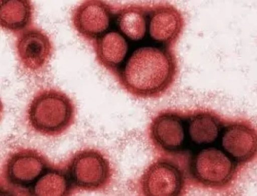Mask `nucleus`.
Masks as SVG:
<instances>
[{"instance_id": "ddd939ff", "label": "nucleus", "mask_w": 257, "mask_h": 196, "mask_svg": "<svg viewBox=\"0 0 257 196\" xmlns=\"http://www.w3.org/2000/svg\"><path fill=\"white\" fill-rule=\"evenodd\" d=\"M96 61L116 77L127 59L130 46L118 30H109L92 43Z\"/></svg>"}, {"instance_id": "0eeeda50", "label": "nucleus", "mask_w": 257, "mask_h": 196, "mask_svg": "<svg viewBox=\"0 0 257 196\" xmlns=\"http://www.w3.org/2000/svg\"><path fill=\"white\" fill-rule=\"evenodd\" d=\"M51 165L41 152L33 148H20L5 160L2 178L11 188L30 189Z\"/></svg>"}, {"instance_id": "6e6552de", "label": "nucleus", "mask_w": 257, "mask_h": 196, "mask_svg": "<svg viewBox=\"0 0 257 196\" xmlns=\"http://www.w3.org/2000/svg\"><path fill=\"white\" fill-rule=\"evenodd\" d=\"M217 146L243 169L256 158L257 133L254 125L245 118L227 119Z\"/></svg>"}, {"instance_id": "9b49d317", "label": "nucleus", "mask_w": 257, "mask_h": 196, "mask_svg": "<svg viewBox=\"0 0 257 196\" xmlns=\"http://www.w3.org/2000/svg\"><path fill=\"white\" fill-rule=\"evenodd\" d=\"M115 13V8L106 2L84 1L72 11V25L79 36L92 44L109 31Z\"/></svg>"}, {"instance_id": "dca6fc26", "label": "nucleus", "mask_w": 257, "mask_h": 196, "mask_svg": "<svg viewBox=\"0 0 257 196\" xmlns=\"http://www.w3.org/2000/svg\"><path fill=\"white\" fill-rule=\"evenodd\" d=\"M34 195H69L74 189L63 166L51 165L30 189Z\"/></svg>"}, {"instance_id": "1a4fd4ad", "label": "nucleus", "mask_w": 257, "mask_h": 196, "mask_svg": "<svg viewBox=\"0 0 257 196\" xmlns=\"http://www.w3.org/2000/svg\"><path fill=\"white\" fill-rule=\"evenodd\" d=\"M185 19L182 12L168 3L148 4V33L156 45L173 49L183 33Z\"/></svg>"}, {"instance_id": "39448f33", "label": "nucleus", "mask_w": 257, "mask_h": 196, "mask_svg": "<svg viewBox=\"0 0 257 196\" xmlns=\"http://www.w3.org/2000/svg\"><path fill=\"white\" fill-rule=\"evenodd\" d=\"M186 157L159 156L147 166L139 179L143 195H184L189 182Z\"/></svg>"}, {"instance_id": "f8f14e48", "label": "nucleus", "mask_w": 257, "mask_h": 196, "mask_svg": "<svg viewBox=\"0 0 257 196\" xmlns=\"http://www.w3.org/2000/svg\"><path fill=\"white\" fill-rule=\"evenodd\" d=\"M226 120L211 109L198 108L186 111L188 155L203 147L217 146Z\"/></svg>"}, {"instance_id": "4468645a", "label": "nucleus", "mask_w": 257, "mask_h": 196, "mask_svg": "<svg viewBox=\"0 0 257 196\" xmlns=\"http://www.w3.org/2000/svg\"><path fill=\"white\" fill-rule=\"evenodd\" d=\"M114 23L126 40L142 41L148 32V4L121 7L115 13Z\"/></svg>"}, {"instance_id": "f257e3e1", "label": "nucleus", "mask_w": 257, "mask_h": 196, "mask_svg": "<svg viewBox=\"0 0 257 196\" xmlns=\"http://www.w3.org/2000/svg\"><path fill=\"white\" fill-rule=\"evenodd\" d=\"M178 73V60L173 49L145 45L132 52L116 77L130 95L152 99L165 95L175 84Z\"/></svg>"}, {"instance_id": "20e7f679", "label": "nucleus", "mask_w": 257, "mask_h": 196, "mask_svg": "<svg viewBox=\"0 0 257 196\" xmlns=\"http://www.w3.org/2000/svg\"><path fill=\"white\" fill-rule=\"evenodd\" d=\"M74 191L96 192L106 190L114 178L110 160L94 148L76 151L64 165Z\"/></svg>"}, {"instance_id": "9d476101", "label": "nucleus", "mask_w": 257, "mask_h": 196, "mask_svg": "<svg viewBox=\"0 0 257 196\" xmlns=\"http://www.w3.org/2000/svg\"><path fill=\"white\" fill-rule=\"evenodd\" d=\"M15 50L23 68L31 73H38L46 69L50 63L54 45L46 32L32 26L19 34Z\"/></svg>"}, {"instance_id": "7ed1b4c3", "label": "nucleus", "mask_w": 257, "mask_h": 196, "mask_svg": "<svg viewBox=\"0 0 257 196\" xmlns=\"http://www.w3.org/2000/svg\"><path fill=\"white\" fill-rule=\"evenodd\" d=\"M75 118L76 107L72 99L54 88L39 91L27 109L29 127L43 136H62L74 124Z\"/></svg>"}, {"instance_id": "2eb2a0df", "label": "nucleus", "mask_w": 257, "mask_h": 196, "mask_svg": "<svg viewBox=\"0 0 257 196\" xmlns=\"http://www.w3.org/2000/svg\"><path fill=\"white\" fill-rule=\"evenodd\" d=\"M34 6L30 1H1L0 25L6 31L20 34L32 27Z\"/></svg>"}, {"instance_id": "f03ea898", "label": "nucleus", "mask_w": 257, "mask_h": 196, "mask_svg": "<svg viewBox=\"0 0 257 196\" xmlns=\"http://www.w3.org/2000/svg\"><path fill=\"white\" fill-rule=\"evenodd\" d=\"M186 168L189 185L215 191L231 188L242 170L218 146L203 147L189 153Z\"/></svg>"}, {"instance_id": "423d86ee", "label": "nucleus", "mask_w": 257, "mask_h": 196, "mask_svg": "<svg viewBox=\"0 0 257 196\" xmlns=\"http://www.w3.org/2000/svg\"><path fill=\"white\" fill-rule=\"evenodd\" d=\"M147 136L160 156L187 157L186 111L168 109L159 111L149 124Z\"/></svg>"}]
</instances>
